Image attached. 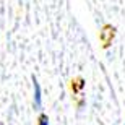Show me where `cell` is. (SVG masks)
Returning a JSON list of instances; mask_svg holds the SVG:
<instances>
[{
    "label": "cell",
    "instance_id": "cell-1",
    "mask_svg": "<svg viewBox=\"0 0 125 125\" xmlns=\"http://www.w3.org/2000/svg\"><path fill=\"white\" fill-rule=\"evenodd\" d=\"M114 34H115V28H114L112 24H106V26L102 28V31L99 32V39L102 41L104 47H109V44H111L112 39H114Z\"/></svg>",
    "mask_w": 125,
    "mask_h": 125
},
{
    "label": "cell",
    "instance_id": "cell-2",
    "mask_svg": "<svg viewBox=\"0 0 125 125\" xmlns=\"http://www.w3.org/2000/svg\"><path fill=\"white\" fill-rule=\"evenodd\" d=\"M32 86H34V107L36 109H41L42 107V91L41 86L37 83V80L32 76Z\"/></svg>",
    "mask_w": 125,
    "mask_h": 125
},
{
    "label": "cell",
    "instance_id": "cell-3",
    "mask_svg": "<svg viewBox=\"0 0 125 125\" xmlns=\"http://www.w3.org/2000/svg\"><path fill=\"white\" fill-rule=\"evenodd\" d=\"M37 125H49V117H47L46 114H41V115H39V122H37Z\"/></svg>",
    "mask_w": 125,
    "mask_h": 125
}]
</instances>
